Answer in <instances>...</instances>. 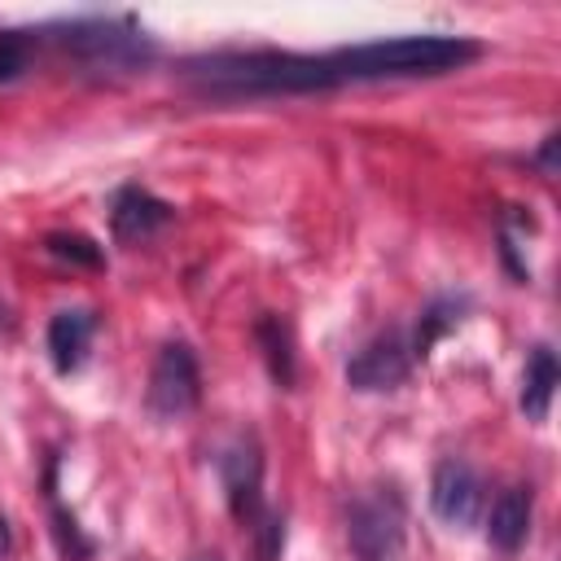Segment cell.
Masks as SVG:
<instances>
[{"label":"cell","mask_w":561,"mask_h":561,"mask_svg":"<svg viewBox=\"0 0 561 561\" xmlns=\"http://www.w3.org/2000/svg\"><path fill=\"white\" fill-rule=\"evenodd\" d=\"M202 399V373H197V355L188 342H167L153 359V373H149V390H145V403L158 421H175L184 412H193Z\"/></svg>","instance_id":"obj_5"},{"label":"cell","mask_w":561,"mask_h":561,"mask_svg":"<svg viewBox=\"0 0 561 561\" xmlns=\"http://www.w3.org/2000/svg\"><path fill=\"white\" fill-rule=\"evenodd\" d=\"M184 79L215 101H241V96H294V92H324L337 88L333 61L307 57V53H276V48H254V53H210L184 61Z\"/></svg>","instance_id":"obj_1"},{"label":"cell","mask_w":561,"mask_h":561,"mask_svg":"<svg viewBox=\"0 0 561 561\" xmlns=\"http://www.w3.org/2000/svg\"><path fill=\"white\" fill-rule=\"evenodd\" d=\"M412 373V346L399 329H386L368 337L351 359H346V381L355 390H394Z\"/></svg>","instance_id":"obj_8"},{"label":"cell","mask_w":561,"mask_h":561,"mask_svg":"<svg viewBox=\"0 0 561 561\" xmlns=\"http://www.w3.org/2000/svg\"><path fill=\"white\" fill-rule=\"evenodd\" d=\"M254 337L263 346V359H267V373L276 386H289L294 381V337H289V324L280 316H259L254 324Z\"/></svg>","instance_id":"obj_13"},{"label":"cell","mask_w":561,"mask_h":561,"mask_svg":"<svg viewBox=\"0 0 561 561\" xmlns=\"http://www.w3.org/2000/svg\"><path fill=\"white\" fill-rule=\"evenodd\" d=\"M193 561H219V557H215V552H202V557H193Z\"/></svg>","instance_id":"obj_21"},{"label":"cell","mask_w":561,"mask_h":561,"mask_svg":"<svg viewBox=\"0 0 561 561\" xmlns=\"http://www.w3.org/2000/svg\"><path fill=\"white\" fill-rule=\"evenodd\" d=\"M552 149H557V136H548V140H543V153H539L543 171H552Z\"/></svg>","instance_id":"obj_19"},{"label":"cell","mask_w":561,"mask_h":561,"mask_svg":"<svg viewBox=\"0 0 561 561\" xmlns=\"http://www.w3.org/2000/svg\"><path fill=\"white\" fill-rule=\"evenodd\" d=\"M460 320V302L456 298H438L425 316H421V324H416V342H412V355H425L434 342H438V333L443 329H451Z\"/></svg>","instance_id":"obj_15"},{"label":"cell","mask_w":561,"mask_h":561,"mask_svg":"<svg viewBox=\"0 0 561 561\" xmlns=\"http://www.w3.org/2000/svg\"><path fill=\"white\" fill-rule=\"evenodd\" d=\"M44 250L53 259H66V263H83V267H101V250L96 241L79 237V232H48L44 237Z\"/></svg>","instance_id":"obj_16"},{"label":"cell","mask_w":561,"mask_h":561,"mask_svg":"<svg viewBox=\"0 0 561 561\" xmlns=\"http://www.w3.org/2000/svg\"><path fill=\"white\" fill-rule=\"evenodd\" d=\"M403 500L394 486H373L346 508V543L355 561H394L403 552Z\"/></svg>","instance_id":"obj_4"},{"label":"cell","mask_w":561,"mask_h":561,"mask_svg":"<svg viewBox=\"0 0 561 561\" xmlns=\"http://www.w3.org/2000/svg\"><path fill=\"white\" fill-rule=\"evenodd\" d=\"M482 57V44L465 35H390V39H368L329 53L337 83H359V79H421V75H447Z\"/></svg>","instance_id":"obj_2"},{"label":"cell","mask_w":561,"mask_h":561,"mask_svg":"<svg viewBox=\"0 0 561 561\" xmlns=\"http://www.w3.org/2000/svg\"><path fill=\"white\" fill-rule=\"evenodd\" d=\"M4 552H9V522L0 517V557H4Z\"/></svg>","instance_id":"obj_20"},{"label":"cell","mask_w":561,"mask_h":561,"mask_svg":"<svg viewBox=\"0 0 561 561\" xmlns=\"http://www.w3.org/2000/svg\"><path fill=\"white\" fill-rule=\"evenodd\" d=\"M557 381H561V373H557L552 346H548V342L530 346L526 373H522V412H526V421H543V416H548L552 394H557Z\"/></svg>","instance_id":"obj_12"},{"label":"cell","mask_w":561,"mask_h":561,"mask_svg":"<svg viewBox=\"0 0 561 561\" xmlns=\"http://www.w3.org/2000/svg\"><path fill=\"white\" fill-rule=\"evenodd\" d=\"M254 539H259V561H280V548H285V517H276V513H259L254 522Z\"/></svg>","instance_id":"obj_18"},{"label":"cell","mask_w":561,"mask_h":561,"mask_svg":"<svg viewBox=\"0 0 561 561\" xmlns=\"http://www.w3.org/2000/svg\"><path fill=\"white\" fill-rule=\"evenodd\" d=\"M530 513H535V500H530V486H504L495 500H491V513H486V539L491 548L500 552H517L530 535Z\"/></svg>","instance_id":"obj_10"},{"label":"cell","mask_w":561,"mask_h":561,"mask_svg":"<svg viewBox=\"0 0 561 561\" xmlns=\"http://www.w3.org/2000/svg\"><path fill=\"white\" fill-rule=\"evenodd\" d=\"M430 508L443 526L451 530H465L478 522L482 513V478L469 460L460 456H443L430 473Z\"/></svg>","instance_id":"obj_6"},{"label":"cell","mask_w":561,"mask_h":561,"mask_svg":"<svg viewBox=\"0 0 561 561\" xmlns=\"http://www.w3.org/2000/svg\"><path fill=\"white\" fill-rule=\"evenodd\" d=\"M31 48H35V39L26 31H0V83L18 79L31 66Z\"/></svg>","instance_id":"obj_17"},{"label":"cell","mask_w":561,"mask_h":561,"mask_svg":"<svg viewBox=\"0 0 561 561\" xmlns=\"http://www.w3.org/2000/svg\"><path fill=\"white\" fill-rule=\"evenodd\" d=\"M92 333H96V316L88 307H66L48 320V355H53V368L57 373H75L83 359H88V346H92Z\"/></svg>","instance_id":"obj_11"},{"label":"cell","mask_w":561,"mask_h":561,"mask_svg":"<svg viewBox=\"0 0 561 561\" xmlns=\"http://www.w3.org/2000/svg\"><path fill=\"white\" fill-rule=\"evenodd\" d=\"M171 215H175V210H171L162 197H153L149 188L127 184V188L114 193L110 228H114L118 241H149L153 232H162V228L171 224Z\"/></svg>","instance_id":"obj_9"},{"label":"cell","mask_w":561,"mask_h":561,"mask_svg":"<svg viewBox=\"0 0 561 561\" xmlns=\"http://www.w3.org/2000/svg\"><path fill=\"white\" fill-rule=\"evenodd\" d=\"M79 66L92 70H136L153 57V44L145 31H136L131 22H114V18H88V22H70L61 26V35H53Z\"/></svg>","instance_id":"obj_3"},{"label":"cell","mask_w":561,"mask_h":561,"mask_svg":"<svg viewBox=\"0 0 561 561\" xmlns=\"http://www.w3.org/2000/svg\"><path fill=\"white\" fill-rule=\"evenodd\" d=\"M44 482H48V473H44ZM48 508H53V535H57V548H61V557L66 561H83V557H92V539H83V530H79V522L57 504V495H53V482H48Z\"/></svg>","instance_id":"obj_14"},{"label":"cell","mask_w":561,"mask_h":561,"mask_svg":"<svg viewBox=\"0 0 561 561\" xmlns=\"http://www.w3.org/2000/svg\"><path fill=\"white\" fill-rule=\"evenodd\" d=\"M219 482L237 522H254L263 513V451L254 434H237L219 451Z\"/></svg>","instance_id":"obj_7"}]
</instances>
